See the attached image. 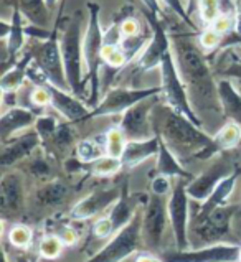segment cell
Instances as JSON below:
<instances>
[{"mask_svg":"<svg viewBox=\"0 0 241 262\" xmlns=\"http://www.w3.org/2000/svg\"><path fill=\"white\" fill-rule=\"evenodd\" d=\"M25 206V182L18 171H7L0 180V209L4 216H17Z\"/></svg>","mask_w":241,"mask_h":262,"instance_id":"18","label":"cell"},{"mask_svg":"<svg viewBox=\"0 0 241 262\" xmlns=\"http://www.w3.org/2000/svg\"><path fill=\"white\" fill-rule=\"evenodd\" d=\"M42 144V137L38 136L33 127L25 132H22L18 137H13L9 142H5L0 155V165L2 167H13L15 163L22 162L27 157H30L35 148H38Z\"/></svg>","mask_w":241,"mask_h":262,"instance_id":"19","label":"cell"},{"mask_svg":"<svg viewBox=\"0 0 241 262\" xmlns=\"http://www.w3.org/2000/svg\"><path fill=\"white\" fill-rule=\"evenodd\" d=\"M142 241V211L134 214L132 221L111 237V241L86 262H123L139 249Z\"/></svg>","mask_w":241,"mask_h":262,"instance_id":"8","label":"cell"},{"mask_svg":"<svg viewBox=\"0 0 241 262\" xmlns=\"http://www.w3.org/2000/svg\"><path fill=\"white\" fill-rule=\"evenodd\" d=\"M159 145H160V137L155 136L146 139V140H127L126 150L120 157L123 165L126 168H134L140 165L142 162H146L152 157H157L159 154Z\"/></svg>","mask_w":241,"mask_h":262,"instance_id":"21","label":"cell"},{"mask_svg":"<svg viewBox=\"0 0 241 262\" xmlns=\"http://www.w3.org/2000/svg\"><path fill=\"white\" fill-rule=\"evenodd\" d=\"M89 167H91V173L96 177H112L124 168L123 160L116 159V157H111V155L101 157L99 160H96Z\"/></svg>","mask_w":241,"mask_h":262,"instance_id":"33","label":"cell"},{"mask_svg":"<svg viewBox=\"0 0 241 262\" xmlns=\"http://www.w3.org/2000/svg\"><path fill=\"white\" fill-rule=\"evenodd\" d=\"M135 262H164V259L162 257L150 256V254H140V256L135 259Z\"/></svg>","mask_w":241,"mask_h":262,"instance_id":"50","label":"cell"},{"mask_svg":"<svg viewBox=\"0 0 241 262\" xmlns=\"http://www.w3.org/2000/svg\"><path fill=\"white\" fill-rule=\"evenodd\" d=\"M241 246L236 244H212L197 249L172 251L162 254L164 262H239Z\"/></svg>","mask_w":241,"mask_h":262,"instance_id":"14","label":"cell"},{"mask_svg":"<svg viewBox=\"0 0 241 262\" xmlns=\"http://www.w3.org/2000/svg\"><path fill=\"white\" fill-rule=\"evenodd\" d=\"M146 41H147V36L139 33L135 36H127V38H123L119 47L123 48L127 59L131 61L134 56H139L142 53V50H144V47H146Z\"/></svg>","mask_w":241,"mask_h":262,"instance_id":"37","label":"cell"},{"mask_svg":"<svg viewBox=\"0 0 241 262\" xmlns=\"http://www.w3.org/2000/svg\"><path fill=\"white\" fill-rule=\"evenodd\" d=\"M239 262H241V251H239Z\"/></svg>","mask_w":241,"mask_h":262,"instance_id":"54","label":"cell"},{"mask_svg":"<svg viewBox=\"0 0 241 262\" xmlns=\"http://www.w3.org/2000/svg\"><path fill=\"white\" fill-rule=\"evenodd\" d=\"M238 177H239V170L236 168L230 177H227L220 185L216 186L215 191H213L212 194H210V196H208L205 201H203V203H200L198 209L192 214V220L203 218V216H207V214L212 213L213 209L227 205L228 198L231 196L233 190H235V185H236Z\"/></svg>","mask_w":241,"mask_h":262,"instance_id":"22","label":"cell"},{"mask_svg":"<svg viewBox=\"0 0 241 262\" xmlns=\"http://www.w3.org/2000/svg\"><path fill=\"white\" fill-rule=\"evenodd\" d=\"M159 70H160V88H162V96L165 99V104L170 106L174 111H177L178 114L190 119L193 124L202 127L203 121L198 117L197 112H195L190 102L188 89H187V84L184 83L182 76H180L174 51H169V53L165 55Z\"/></svg>","mask_w":241,"mask_h":262,"instance_id":"5","label":"cell"},{"mask_svg":"<svg viewBox=\"0 0 241 262\" xmlns=\"http://www.w3.org/2000/svg\"><path fill=\"white\" fill-rule=\"evenodd\" d=\"M48 88L50 96H51V107H55L59 114H62L66 121L70 122H85L89 119L91 114V107L86 102H83L78 96H74L68 89H62L55 84H51L50 81L45 83Z\"/></svg>","mask_w":241,"mask_h":262,"instance_id":"17","label":"cell"},{"mask_svg":"<svg viewBox=\"0 0 241 262\" xmlns=\"http://www.w3.org/2000/svg\"><path fill=\"white\" fill-rule=\"evenodd\" d=\"M198 2H200V0H187V10H188V15H192L195 10L198 9Z\"/></svg>","mask_w":241,"mask_h":262,"instance_id":"52","label":"cell"},{"mask_svg":"<svg viewBox=\"0 0 241 262\" xmlns=\"http://www.w3.org/2000/svg\"><path fill=\"white\" fill-rule=\"evenodd\" d=\"M162 94L160 86H152V88H140V89H132V88H114L106 93V96L99 101V104L91 109L89 119L93 117H108V116H117L124 114L127 109H131L140 101H146L149 97Z\"/></svg>","mask_w":241,"mask_h":262,"instance_id":"10","label":"cell"},{"mask_svg":"<svg viewBox=\"0 0 241 262\" xmlns=\"http://www.w3.org/2000/svg\"><path fill=\"white\" fill-rule=\"evenodd\" d=\"M172 51L178 66L180 76L187 84L190 102L195 112L220 116L223 109L218 97V86L213 79L212 70L203 55L202 47L197 45L192 33H172ZM203 121V119H202Z\"/></svg>","mask_w":241,"mask_h":262,"instance_id":"1","label":"cell"},{"mask_svg":"<svg viewBox=\"0 0 241 262\" xmlns=\"http://www.w3.org/2000/svg\"><path fill=\"white\" fill-rule=\"evenodd\" d=\"M197 10L202 21H205L207 25H212L218 15H222V4L220 0H200Z\"/></svg>","mask_w":241,"mask_h":262,"instance_id":"38","label":"cell"},{"mask_svg":"<svg viewBox=\"0 0 241 262\" xmlns=\"http://www.w3.org/2000/svg\"><path fill=\"white\" fill-rule=\"evenodd\" d=\"M157 136H159V134H157ZM155 171H157V175H164L169 178H184V180H188V182H192L195 178L190 171L182 167V163L178 162V157L167 147V144L162 140V137H160L159 154L155 157Z\"/></svg>","mask_w":241,"mask_h":262,"instance_id":"23","label":"cell"},{"mask_svg":"<svg viewBox=\"0 0 241 262\" xmlns=\"http://www.w3.org/2000/svg\"><path fill=\"white\" fill-rule=\"evenodd\" d=\"M225 73L230 74V76H238V78H241V63L230 66V68L225 71Z\"/></svg>","mask_w":241,"mask_h":262,"instance_id":"51","label":"cell"},{"mask_svg":"<svg viewBox=\"0 0 241 262\" xmlns=\"http://www.w3.org/2000/svg\"><path fill=\"white\" fill-rule=\"evenodd\" d=\"M238 214H239V216H241V206H239V213H238Z\"/></svg>","mask_w":241,"mask_h":262,"instance_id":"55","label":"cell"},{"mask_svg":"<svg viewBox=\"0 0 241 262\" xmlns=\"http://www.w3.org/2000/svg\"><path fill=\"white\" fill-rule=\"evenodd\" d=\"M157 104H159V96H154L137 102L124 112L117 127L124 132L127 140H146L155 136L152 111Z\"/></svg>","mask_w":241,"mask_h":262,"instance_id":"12","label":"cell"},{"mask_svg":"<svg viewBox=\"0 0 241 262\" xmlns=\"http://www.w3.org/2000/svg\"><path fill=\"white\" fill-rule=\"evenodd\" d=\"M106 155V139L99 142L97 139H83L76 145V159L85 165H91L101 157Z\"/></svg>","mask_w":241,"mask_h":262,"instance_id":"31","label":"cell"},{"mask_svg":"<svg viewBox=\"0 0 241 262\" xmlns=\"http://www.w3.org/2000/svg\"><path fill=\"white\" fill-rule=\"evenodd\" d=\"M236 167L228 159H218L207 170H203L198 177H195L192 182L187 183V193L190 200L203 203L210 194L215 191V188L227 177H230Z\"/></svg>","mask_w":241,"mask_h":262,"instance_id":"15","label":"cell"},{"mask_svg":"<svg viewBox=\"0 0 241 262\" xmlns=\"http://www.w3.org/2000/svg\"><path fill=\"white\" fill-rule=\"evenodd\" d=\"M58 121L53 116H38L33 129L38 132V136L42 137V142L51 140V137L55 136V132L58 129Z\"/></svg>","mask_w":241,"mask_h":262,"instance_id":"39","label":"cell"},{"mask_svg":"<svg viewBox=\"0 0 241 262\" xmlns=\"http://www.w3.org/2000/svg\"><path fill=\"white\" fill-rule=\"evenodd\" d=\"M120 193H123V190H119L117 186L104 188V190H96L93 193H89L88 196L79 200L78 203L71 208V211H70L71 220L86 221V220L94 218V216L104 211L106 208L114 205L120 198Z\"/></svg>","mask_w":241,"mask_h":262,"instance_id":"16","label":"cell"},{"mask_svg":"<svg viewBox=\"0 0 241 262\" xmlns=\"http://www.w3.org/2000/svg\"><path fill=\"white\" fill-rule=\"evenodd\" d=\"M172 178L169 177H164V175H157L152 183H150V191H152L154 194H159V196H169L170 191H172Z\"/></svg>","mask_w":241,"mask_h":262,"instance_id":"45","label":"cell"},{"mask_svg":"<svg viewBox=\"0 0 241 262\" xmlns=\"http://www.w3.org/2000/svg\"><path fill=\"white\" fill-rule=\"evenodd\" d=\"M68 193H70L68 185L59 182V180H55V182H50L36 190L35 198L40 206H58L65 201Z\"/></svg>","mask_w":241,"mask_h":262,"instance_id":"29","label":"cell"},{"mask_svg":"<svg viewBox=\"0 0 241 262\" xmlns=\"http://www.w3.org/2000/svg\"><path fill=\"white\" fill-rule=\"evenodd\" d=\"M58 236L62 237V241L65 243V246H73L74 243L78 241V233L73 228H70V226L63 228L62 233H59Z\"/></svg>","mask_w":241,"mask_h":262,"instance_id":"47","label":"cell"},{"mask_svg":"<svg viewBox=\"0 0 241 262\" xmlns=\"http://www.w3.org/2000/svg\"><path fill=\"white\" fill-rule=\"evenodd\" d=\"M144 17L152 30V35H150L147 47L142 50V53L137 58V66L142 71H150L159 68L165 55L172 51V40L159 15L144 10Z\"/></svg>","mask_w":241,"mask_h":262,"instance_id":"13","label":"cell"},{"mask_svg":"<svg viewBox=\"0 0 241 262\" xmlns=\"http://www.w3.org/2000/svg\"><path fill=\"white\" fill-rule=\"evenodd\" d=\"M162 2L165 4V7H167L169 10L174 12L177 17L185 21L187 27H190L192 30H197V25L193 24L190 15H188V10H187V5L184 4V0H162Z\"/></svg>","mask_w":241,"mask_h":262,"instance_id":"41","label":"cell"},{"mask_svg":"<svg viewBox=\"0 0 241 262\" xmlns=\"http://www.w3.org/2000/svg\"><path fill=\"white\" fill-rule=\"evenodd\" d=\"M33 55H35V63L40 66V70L45 73V76L48 78L50 83L70 91V84H68L65 63H63V55H62V47H59V38H58V25H55L53 33H51L50 38L38 45L36 50H33Z\"/></svg>","mask_w":241,"mask_h":262,"instance_id":"11","label":"cell"},{"mask_svg":"<svg viewBox=\"0 0 241 262\" xmlns=\"http://www.w3.org/2000/svg\"><path fill=\"white\" fill-rule=\"evenodd\" d=\"M36 117L30 109L25 107H9L4 111L2 117H0V137L2 142H9L13 139L18 132H24L35 127Z\"/></svg>","mask_w":241,"mask_h":262,"instance_id":"20","label":"cell"},{"mask_svg":"<svg viewBox=\"0 0 241 262\" xmlns=\"http://www.w3.org/2000/svg\"><path fill=\"white\" fill-rule=\"evenodd\" d=\"M104 139H106V155L120 159L127 145V137L124 136V132L119 127H111Z\"/></svg>","mask_w":241,"mask_h":262,"instance_id":"32","label":"cell"},{"mask_svg":"<svg viewBox=\"0 0 241 262\" xmlns=\"http://www.w3.org/2000/svg\"><path fill=\"white\" fill-rule=\"evenodd\" d=\"M236 2V12H235V32L231 35L235 36L236 41H241V0H235Z\"/></svg>","mask_w":241,"mask_h":262,"instance_id":"48","label":"cell"},{"mask_svg":"<svg viewBox=\"0 0 241 262\" xmlns=\"http://www.w3.org/2000/svg\"><path fill=\"white\" fill-rule=\"evenodd\" d=\"M93 234L97 237V239H108L111 236L116 234L114 231V226H112V223L109 220V216H104V218H99L93 226Z\"/></svg>","mask_w":241,"mask_h":262,"instance_id":"44","label":"cell"},{"mask_svg":"<svg viewBox=\"0 0 241 262\" xmlns=\"http://www.w3.org/2000/svg\"><path fill=\"white\" fill-rule=\"evenodd\" d=\"M235 213H239L236 205H225L213 209L212 213L198 220H190L188 236L193 249L203 248V246L218 244L230 234L231 220Z\"/></svg>","mask_w":241,"mask_h":262,"instance_id":"6","label":"cell"},{"mask_svg":"<svg viewBox=\"0 0 241 262\" xmlns=\"http://www.w3.org/2000/svg\"><path fill=\"white\" fill-rule=\"evenodd\" d=\"M9 243L17 249H27L33 241V231L27 224H13L9 229Z\"/></svg>","mask_w":241,"mask_h":262,"instance_id":"34","label":"cell"},{"mask_svg":"<svg viewBox=\"0 0 241 262\" xmlns=\"http://www.w3.org/2000/svg\"><path fill=\"white\" fill-rule=\"evenodd\" d=\"M30 101H32V104H33V106H36V107L51 106V96H50L48 88L45 86V84L35 86L32 89V93H30Z\"/></svg>","mask_w":241,"mask_h":262,"instance_id":"43","label":"cell"},{"mask_svg":"<svg viewBox=\"0 0 241 262\" xmlns=\"http://www.w3.org/2000/svg\"><path fill=\"white\" fill-rule=\"evenodd\" d=\"M213 142L218 152H227L231 150V148H236L241 142V124L235 121L223 124L213 136Z\"/></svg>","mask_w":241,"mask_h":262,"instance_id":"30","label":"cell"},{"mask_svg":"<svg viewBox=\"0 0 241 262\" xmlns=\"http://www.w3.org/2000/svg\"><path fill=\"white\" fill-rule=\"evenodd\" d=\"M216 86H218V97H220L223 116L241 124V93L230 79L216 81Z\"/></svg>","mask_w":241,"mask_h":262,"instance_id":"26","label":"cell"},{"mask_svg":"<svg viewBox=\"0 0 241 262\" xmlns=\"http://www.w3.org/2000/svg\"><path fill=\"white\" fill-rule=\"evenodd\" d=\"M35 55L30 50L22 56L15 64H12L10 68H7L2 74L0 79V89L2 93H17L18 89L24 86L25 79H28V68L33 63Z\"/></svg>","mask_w":241,"mask_h":262,"instance_id":"24","label":"cell"},{"mask_svg":"<svg viewBox=\"0 0 241 262\" xmlns=\"http://www.w3.org/2000/svg\"><path fill=\"white\" fill-rule=\"evenodd\" d=\"M142 5H144V10L150 12V13H154V15H159L160 17V4H159V0H140Z\"/></svg>","mask_w":241,"mask_h":262,"instance_id":"49","label":"cell"},{"mask_svg":"<svg viewBox=\"0 0 241 262\" xmlns=\"http://www.w3.org/2000/svg\"><path fill=\"white\" fill-rule=\"evenodd\" d=\"M83 40L85 36L81 35V20L76 15L70 20L59 36V47H62L66 79L70 84V91L81 97L85 91V50H83Z\"/></svg>","mask_w":241,"mask_h":262,"instance_id":"4","label":"cell"},{"mask_svg":"<svg viewBox=\"0 0 241 262\" xmlns=\"http://www.w3.org/2000/svg\"><path fill=\"white\" fill-rule=\"evenodd\" d=\"M188 180L178 178L170 194L167 196V209L172 233L175 239V249L187 251L192 249L188 228H190V196L187 193Z\"/></svg>","mask_w":241,"mask_h":262,"instance_id":"7","label":"cell"},{"mask_svg":"<svg viewBox=\"0 0 241 262\" xmlns=\"http://www.w3.org/2000/svg\"><path fill=\"white\" fill-rule=\"evenodd\" d=\"M210 27H212L213 30H216L218 33H222L223 36H227V35L235 32V17H233V15L222 13V15H218Z\"/></svg>","mask_w":241,"mask_h":262,"instance_id":"42","label":"cell"},{"mask_svg":"<svg viewBox=\"0 0 241 262\" xmlns=\"http://www.w3.org/2000/svg\"><path fill=\"white\" fill-rule=\"evenodd\" d=\"M63 248H65V243L62 241V237L55 234H48L40 241L38 252L43 259H56L59 254H62Z\"/></svg>","mask_w":241,"mask_h":262,"instance_id":"36","label":"cell"},{"mask_svg":"<svg viewBox=\"0 0 241 262\" xmlns=\"http://www.w3.org/2000/svg\"><path fill=\"white\" fill-rule=\"evenodd\" d=\"M225 36L222 33H218L216 30H213L212 27L205 28L203 32L198 35V45L202 47V50L205 51H213L222 45Z\"/></svg>","mask_w":241,"mask_h":262,"instance_id":"40","label":"cell"},{"mask_svg":"<svg viewBox=\"0 0 241 262\" xmlns=\"http://www.w3.org/2000/svg\"><path fill=\"white\" fill-rule=\"evenodd\" d=\"M24 15H22V10H20V7L17 4V0H15V4H13V12H12V20H10V24H12V30H10V35H9V38L5 40V51H7V56H5V61H7V58H10L12 59V63L15 64L17 61V56L22 50H24L25 47V25H24Z\"/></svg>","mask_w":241,"mask_h":262,"instance_id":"25","label":"cell"},{"mask_svg":"<svg viewBox=\"0 0 241 262\" xmlns=\"http://www.w3.org/2000/svg\"><path fill=\"white\" fill-rule=\"evenodd\" d=\"M17 4L22 15L30 24L47 28L50 24V7L47 5V0H17Z\"/></svg>","mask_w":241,"mask_h":262,"instance_id":"28","label":"cell"},{"mask_svg":"<svg viewBox=\"0 0 241 262\" xmlns=\"http://www.w3.org/2000/svg\"><path fill=\"white\" fill-rule=\"evenodd\" d=\"M167 224H170L167 198L152 193L142 209V243L147 249L154 252L160 249Z\"/></svg>","mask_w":241,"mask_h":262,"instance_id":"9","label":"cell"},{"mask_svg":"<svg viewBox=\"0 0 241 262\" xmlns=\"http://www.w3.org/2000/svg\"><path fill=\"white\" fill-rule=\"evenodd\" d=\"M119 28H120V35H123V38H127V36H135V35L140 33L139 21L135 20V18H132V17L124 18L119 24Z\"/></svg>","mask_w":241,"mask_h":262,"instance_id":"46","label":"cell"},{"mask_svg":"<svg viewBox=\"0 0 241 262\" xmlns=\"http://www.w3.org/2000/svg\"><path fill=\"white\" fill-rule=\"evenodd\" d=\"M103 61L111 70H120L129 63L126 53L119 45H104L103 47Z\"/></svg>","mask_w":241,"mask_h":262,"instance_id":"35","label":"cell"},{"mask_svg":"<svg viewBox=\"0 0 241 262\" xmlns=\"http://www.w3.org/2000/svg\"><path fill=\"white\" fill-rule=\"evenodd\" d=\"M152 124L155 134H159L178 159L208 160L218 154L213 137L167 104H157L154 107Z\"/></svg>","mask_w":241,"mask_h":262,"instance_id":"2","label":"cell"},{"mask_svg":"<svg viewBox=\"0 0 241 262\" xmlns=\"http://www.w3.org/2000/svg\"><path fill=\"white\" fill-rule=\"evenodd\" d=\"M56 4H58V0H47V5L50 7V9H53Z\"/></svg>","mask_w":241,"mask_h":262,"instance_id":"53","label":"cell"},{"mask_svg":"<svg viewBox=\"0 0 241 262\" xmlns=\"http://www.w3.org/2000/svg\"><path fill=\"white\" fill-rule=\"evenodd\" d=\"M88 25L83 40L85 50V83L89 84V99L88 106L94 109L99 104V70L103 61V47H104V30L101 27V5L97 2H88Z\"/></svg>","mask_w":241,"mask_h":262,"instance_id":"3","label":"cell"},{"mask_svg":"<svg viewBox=\"0 0 241 262\" xmlns=\"http://www.w3.org/2000/svg\"><path fill=\"white\" fill-rule=\"evenodd\" d=\"M137 196H129L127 194V186H123V193H120V198L112 205V209L109 213V220L114 226V231H120L124 226H127L134 214L137 213Z\"/></svg>","mask_w":241,"mask_h":262,"instance_id":"27","label":"cell"}]
</instances>
